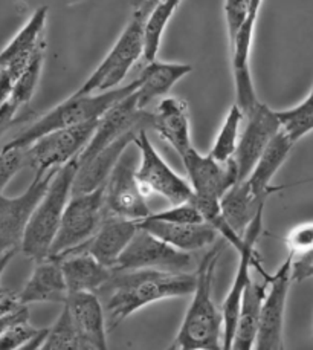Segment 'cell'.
Returning a JSON list of instances; mask_svg holds the SVG:
<instances>
[{
  "mask_svg": "<svg viewBox=\"0 0 313 350\" xmlns=\"http://www.w3.org/2000/svg\"><path fill=\"white\" fill-rule=\"evenodd\" d=\"M138 269L191 272L194 269V257L190 252L176 250L172 245L139 228L118 258L113 271Z\"/></svg>",
  "mask_w": 313,
  "mask_h": 350,
  "instance_id": "7c38bea8",
  "label": "cell"
},
{
  "mask_svg": "<svg viewBox=\"0 0 313 350\" xmlns=\"http://www.w3.org/2000/svg\"><path fill=\"white\" fill-rule=\"evenodd\" d=\"M152 115V129L178 152L180 158L194 148L190 115H188V106L184 100L167 96L159 101Z\"/></svg>",
  "mask_w": 313,
  "mask_h": 350,
  "instance_id": "ffe728a7",
  "label": "cell"
},
{
  "mask_svg": "<svg viewBox=\"0 0 313 350\" xmlns=\"http://www.w3.org/2000/svg\"><path fill=\"white\" fill-rule=\"evenodd\" d=\"M58 170L36 174L21 196L8 198L0 194V256L21 248L29 220Z\"/></svg>",
  "mask_w": 313,
  "mask_h": 350,
  "instance_id": "30bf717a",
  "label": "cell"
},
{
  "mask_svg": "<svg viewBox=\"0 0 313 350\" xmlns=\"http://www.w3.org/2000/svg\"><path fill=\"white\" fill-rule=\"evenodd\" d=\"M263 0H247V18L257 22L260 8H262Z\"/></svg>",
  "mask_w": 313,
  "mask_h": 350,
  "instance_id": "ee69618b",
  "label": "cell"
},
{
  "mask_svg": "<svg viewBox=\"0 0 313 350\" xmlns=\"http://www.w3.org/2000/svg\"><path fill=\"white\" fill-rule=\"evenodd\" d=\"M310 180H313V178H312V179H308V180H301V183H297V184H304V183H310ZM297 184H293V185H297Z\"/></svg>",
  "mask_w": 313,
  "mask_h": 350,
  "instance_id": "7dc6e473",
  "label": "cell"
},
{
  "mask_svg": "<svg viewBox=\"0 0 313 350\" xmlns=\"http://www.w3.org/2000/svg\"><path fill=\"white\" fill-rule=\"evenodd\" d=\"M104 193L106 185L90 193L70 196L49 257L60 258L69 251L86 243L95 234L106 217Z\"/></svg>",
  "mask_w": 313,
  "mask_h": 350,
  "instance_id": "8992f818",
  "label": "cell"
},
{
  "mask_svg": "<svg viewBox=\"0 0 313 350\" xmlns=\"http://www.w3.org/2000/svg\"><path fill=\"white\" fill-rule=\"evenodd\" d=\"M146 129V127H142ZM141 129H133V131L122 135L121 138L116 139L112 144L103 148L100 153H96L94 158L89 161L78 164V172L74 180L72 194H81V193H90L100 187L106 185L110 173L118 164L121 157L126 153L127 148L135 144V139Z\"/></svg>",
  "mask_w": 313,
  "mask_h": 350,
  "instance_id": "d6986e66",
  "label": "cell"
},
{
  "mask_svg": "<svg viewBox=\"0 0 313 350\" xmlns=\"http://www.w3.org/2000/svg\"><path fill=\"white\" fill-rule=\"evenodd\" d=\"M243 118H246L243 110L237 105H234L220 127V132L216 136L211 152L208 153L211 158L219 162H228L234 159L240 142V126Z\"/></svg>",
  "mask_w": 313,
  "mask_h": 350,
  "instance_id": "f546056e",
  "label": "cell"
},
{
  "mask_svg": "<svg viewBox=\"0 0 313 350\" xmlns=\"http://www.w3.org/2000/svg\"><path fill=\"white\" fill-rule=\"evenodd\" d=\"M280 131H282V124H280L277 110H272L263 103H260L251 113L246 115V127L240 136L236 157H234L239 167V183L247 179L267 146Z\"/></svg>",
  "mask_w": 313,
  "mask_h": 350,
  "instance_id": "9a60e30c",
  "label": "cell"
},
{
  "mask_svg": "<svg viewBox=\"0 0 313 350\" xmlns=\"http://www.w3.org/2000/svg\"><path fill=\"white\" fill-rule=\"evenodd\" d=\"M135 92L120 100L112 109H109L101 116L92 139H90L87 147L78 157V164H83V162L94 158L103 148H106L112 142L121 138L122 135L133 131V129L152 127L153 115L138 107V98H136Z\"/></svg>",
  "mask_w": 313,
  "mask_h": 350,
  "instance_id": "5bb4252c",
  "label": "cell"
},
{
  "mask_svg": "<svg viewBox=\"0 0 313 350\" xmlns=\"http://www.w3.org/2000/svg\"><path fill=\"white\" fill-rule=\"evenodd\" d=\"M277 116L282 124V132L297 144L305 135L313 131V115L298 112L295 107L288 110H277Z\"/></svg>",
  "mask_w": 313,
  "mask_h": 350,
  "instance_id": "d6a6232c",
  "label": "cell"
},
{
  "mask_svg": "<svg viewBox=\"0 0 313 350\" xmlns=\"http://www.w3.org/2000/svg\"><path fill=\"white\" fill-rule=\"evenodd\" d=\"M78 172V158L70 161L55 173L49 189L32 215L21 250L31 260L42 262L51 254L57 232L66 210V205L72 196L74 180Z\"/></svg>",
  "mask_w": 313,
  "mask_h": 350,
  "instance_id": "277c9868",
  "label": "cell"
},
{
  "mask_svg": "<svg viewBox=\"0 0 313 350\" xmlns=\"http://www.w3.org/2000/svg\"><path fill=\"white\" fill-rule=\"evenodd\" d=\"M223 8L228 36H230L231 43L247 18V0H225Z\"/></svg>",
  "mask_w": 313,
  "mask_h": 350,
  "instance_id": "8d00e7d4",
  "label": "cell"
},
{
  "mask_svg": "<svg viewBox=\"0 0 313 350\" xmlns=\"http://www.w3.org/2000/svg\"><path fill=\"white\" fill-rule=\"evenodd\" d=\"M38 350H90L83 345L75 334L68 309L63 306L57 321L49 327L46 338Z\"/></svg>",
  "mask_w": 313,
  "mask_h": 350,
  "instance_id": "4dcf8cb0",
  "label": "cell"
},
{
  "mask_svg": "<svg viewBox=\"0 0 313 350\" xmlns=\"http://www.w3.org/2000/svg\"><path fill=\"white\" fill-rule=\"evenodd\" d=\"M16 80L6 72L5 69H0V107L10 101L12 89H14Z\"/></svg>",
  "mask_w": 313,
  "mask_h": 350,
  "instance_id": "ab89813d",
  "label": "cell"
},
{
  "mask_svg": "<svg viewBox=\"0 0 313 350\" xmlns=\"http://www.w3.org/2000/svg\"><path fill=\"white\" fill-rule=\"evenodd\" d=\"M191 72V64L165 63L158 60L148 62L138 77L139 86L135 92L138 98V107L146 110L150 103L168 94L176 83Z\"/></svg>",
  "mask_w": 313,
  "mask_h": 350,
  "instance_id": "484cf974",
  "label": "cell"
},
{
  "mask_svg": "<svg viewBox=\"0 0 313 350\" xmlns=\"http://www.w3.org/2000/svg\"><path fill=\"white\" fill-rule=\"evenodd\" d=\"M22 308L23 304L21 303V297L17 293L8 288H0V319L14 314Z\"/></svg>",
  "mask_w": 313,
  "mask_h": 350,
  "instance_id": "74e56055",
  "label": "cell"
},
{
  "mask_svg": "<svg viewBox=\"0 0 313 350\" xmlns=\"http://www.w3.org/2000/svg\"><path fill=\"white\" fill-rule=\"evenodd\" d=\"M180 2L182 0H161L147 17L144 48V58L147 63L156 60V57H158L162 36H164L168 21L173 17Z\"/></svg>",
  "mask_w": 313,
  "mask_h": 350,
  "instance_id": "f1b7e54d",
  "label": "cell"
},
{
  "mask_svg": "<svg viewBox=\"0 0 313 350\" xmlns=\"http://www.w3.org/2000/svg\"><path fill=\"white\" fill-rule=\"evenodd\" d=\"M98 121L42 136L25 150L26 165L31 167L36 174H46L68 165L87 147L98 127Z\"/></svg>",
  "mask_w": 313,
  "mask_h": 350,
  "instance_id": "ba28073f",
  "label": "cell"
},
{
  "mask_svg": "<svg viewBox=\"0 0 313 350\" xmlns=\"http://www.w3.org/2000/svg\"><path fill=\"white\" fill-rule=\"evenodd\" d=\"M135 146L139 150V165L136 168V178L146 196L158 193L172 205L191 202L194 198L190 180L179 176L161 153L156 150L150 141L147 129H141L135 139Z\"/></svg>",
  "mask_w": 313,
  "mask_h": 350,
  "instance_id": "52a82bcc",
  "label": "cell"
},
{
  "mask_svg": "<svg viewBox=\"0 0 313 350\" xmlns=\"http://www.w3.org/2000/svg\"><path fill=\"white\" fill-rule=\"evenodd\" d=\"M153 220H162V222H169V224H204L205 219L202 216L198 206L194 202H185L179 205H173L172 208L159 211V213H152L148 216Z\"/></svg>",
  "mask_w": 313,
  "mask_h": 350,
  "instance_id": "836d02e7",
  "label": "cell"
},
{
  "mask_svg": "<svg viewBox=\"0 0 313 350\" xmlns=\"http://www.w3.org/2000/svg\"><path fill=\"white\" fill-rule=\"evenodd\" d=\"M64 280L69 294L77 293H98L113 275V269L96 260L87 252H74L62 258Z\"/></svg>",
  "mask_w": 313,
  "mask_h": 350,
  "instance_id": "cb8c5ba5",
  "label": "cell"
},
{
  "mask_svg": "<svg viewBox=\"0 0 313 350\" xmlns=\"http://www.w3.org/2000/svg\"><path fill=\"white\" fill-rule=\"evenodd\" d=\"M16 254H17V250H12V251H8V252H5V254L0 256V277L3 275L5 269L8 268V265L11 263V260L14 258Z\"/></svg>",
  "mask_w": 313,
  "mask_h": 350,
  "instance_id": "bcb514c9",
  "label": "cell"
},
{
  "mask_svg": "<svg viewBox=\"0 0 313 350\" xmlns=\"http://www.w3.org/2000/svg\"><path fill=\"white\" fill-rule=\"evenodd\" d=\"M295 109L301 113L313 115V88L310 90V94L308 95V98H305L303 103H299L298 106H295Z\"/></svg>",
  "mask_w": 313,
  "mask_h": 350,
  "instance_id": "f6af8a7d",
  "label": "cell"
},
{
  "mask_svg": "<svg viewBox=\"0 0 313 350\" xmlns=\"http://www.w3.org/2000/svg\"><path fill=\"white\" fill-rule=\"evenodd\" d=\"M139 228L144 230L162 242L172 245L173 248L184 252H195L216 243L219 232L210 224H169L162 220L144 219L139 222Z\"/></svg>",
  "mask_w": 313,
  "mask_h": 350,
  "instance_id": "7402d4cb",
  "label": "cell"
},
{
  "mask_svg": "<svg viewBox=\"0 0 313 350\" xmlns=\"http://www.w3.org/2000/svg\"><path fill=\"white\" fill-rule=\"evenodd\" d=\"M18 110H21V107H18L16 103H12L11 100L0 107V136H2L12 124H14L16 115Z\"/></svg>",
  "mask_w": 313,
  "mask_h": 350,
  "instance_id": "f35d334b",
  "label": "cell"
},
{
  "mask_svg": "<svg viewBox=\"0 0 313 350\" xmlns=\"http://www.w3.org/2000/svg\"><path fill=\"white\" fill-rule=\"evenodd\" d=\"M293 142L286 136L282 131H280L275 138L271 141V144L267 146L262 158L258 159L257 165L254 167L252 173L247 176L245 183L249 187L251 193L262 202H266V199L271 196L272 193L284 190L283 187H272L271 183L277 172L282 168V165L288 159L289 153L293 148Z\"/></svg>",
  "mask_w": 313,
  "mask_h": 350,
  "instance_id": "d4e9b609",
  "label": "cell"
},
{
  "mask_svg": "<svg viewBox=\"0 0 313 350\" xmlns=\"http://www.w3.org/2000/svg\"><path fill=\"white\" fill-rule=\"evenodd\" d=\"M194 196L221 199L225 193L239 183L236 159L219 162L210 154H202L195 148L182 157Z\"/></svg>",
  "mask_w": 313,
  "mask_h": 350,
  "instance_id": "2e32d148",
  "label": "cell"
},
{
  "mask_svg": "<svg viewBox=\"0 0 313 350\" xmlns=\"http://www.w3.org/2000/svg\"><path fill=\"white\" fill-rule=\"evenodd\" d=\"M136 168L133 154L127 148L106 183L104 198L107 215L135 222H142L152 215L146 200L147 196L136 178Z\"/></svg>",
  "mask_w": 313,
  "mask_h": 350,
  "instance_id": "4fadbf2b",
  "label": "cell"
},
{
  "mask_svg": "<svg viewBox=\"0 0 313 350\" xmlns=\"http://www.w3.org/2000/svg\"><path fill=\"white\" fill-rule=\"evenodd\" d=\"M44 49H46V44H42L38 51L36 53L34 58H32L28 68L23 70V74L18 77V80L14 84V89H12L11 94V101L16 103L18 107H25L29 105L32 96L36 94L38 80H40L42 69H43V62H44Z\"/></svg>",
  "mask_w": 313,
  "mask_h": 350,
  "instance_id": "1f68e13d",
  "label": "cell"
},
{
  "mask_svg": "<svg viewBox=\"0 0 313 350\" xmlns=\"http://www.w3.org/2000/svg\"><path fill=\"white\" fill-rule=\"evenodd\" d=\"M38 332H40V329L31 326L29 320L17 323L6 330L3 335H0V350H16L34 338Z\"/></svg>",
  "mask_w": 313,
  "mask_h": 350,
  "instance_id": "d590c367",
  "label": "cell"
},
{
  "mask_svg": "<svg viewBox=\"0 0 313 350\" xmlns=\"http://www.w3.org/2000/svg\"><path fill=\"white\" fill-rule=\"evenodd\" d=\"M264 204L266 202H262V200L254 196L245 180L237 183L220 199L221 215L241 236L245 234V231L251 225L254 217L257 216V213L264 208Z\"/></svg>",
  "mask_w": 313,
  "mask_h": 350,
  "instance_id": "4316f807",
  "label": "cell"
},
{
  "mask_svg": "<svg viewBox=\"0 0 313 350\" xmlns=\"http://www.w3.org/2000/svg\"><path fill=\"white\" fill-rule=\"evenodd\" d=\"M26 320H29L28 306H23L22 309H18L17 312L11 314L8 317H3V319H0V335H3L6 330L14 326V324L21 323V321H26Z\"/></svg>",
  "mask_w": 313,
  "mask_h": 350,
  "instance_id": "60d3db41",
  "label": "cell"
},
{
  "mask_svg": "<svg viewBox=\"0 0 313 350\" xmlns=\"http://www.w3.org/2000/svg\"><path fill=\"white\" fill-rule=\"evenodd\" d=\"M223 246L214 245L195 269L193 300L168 350H221L223 319L213 300L214 274Z\"/></svg>",
  "mask_w": 313,
  "mask_h": 350,
  "instance_id": "7a4b0ae2",
  "label": "cell"
},
{
  "mask_svg": "<svg viewBox=\"0 0 313 350\" xmlns=\"http://www.w3.org/2000/svg\"><path fill=\"white\" fill-rule=\"evenodd\" d=\"M159 2L161 0H132L133 12L144 16V17H148L150 12L154 10V6Z\"/></svg>",
  "mask_w": 313,
  "mask_h": 350,
  "instance_id": "b9f144b4",
  "label": "cell"
},
{
  "mask_svg": "<svg viewBox=\"0 0 313 350\" xmlns=\"http://www.w3.org/2000/svg\"><path fill=\"white\" fill-rule=\"evenodd\" d=\"M293 260L295 257L289 254L272 275L262 272L267 282V294L260 310L254 350H284V312L289 288L293 282Z\"/></svg>",
  "mask_w": 313,
  "mask_h": 350,
  "instance_id": "9c48e42d",
  "label": "cell"
},
{
  "mask_svg": "<svg viewBox=\"0 0 313 350\" xmlns=\"http://www.w3.org/2000/svg\"><path fill=\"white\" fill-rule=\"evenodd\" d=\"M64 308L84 346L90 350H109L107 317L100 297L95 293L69 294Z\"/></svg>",
  "mask_w": 313,
  "mask_h": 350,
  "instance_id": "e0dca14e",
  "label": "cell"
},
{
  "mask_svg": "<svg viewBox=\"0 0 313 350\" xmlns=\"http://www.w3.org/2000/svg\"><path fill=\"white\" fill-rule=\"evenodd\" d=\"M48 332H49L48 327L40 329V332H38V334L34 336V338L29 340L28 342H25L23 346H21V347L16 349V350H38V349H40V346H42V342L44 341V338H46Z\"/></svg>",
  "mask_w": 313,
  "mask_h": 350,
  "instance_id": "7bdbcfd3",
  "label": "cell"
},
{
  "mask_svg": "<svg viewBox=\"0 0 313 350\" xmlns=\"http://www.w3.org/2000/svg\"><path fill=\"white\" fill-rule=\"evenodd\" d=\"M146 22L147 17L133 12L113 48L104 57L92 75L83 83V86L75 90V94H72L74 96L107 92V90L120 88V83L126 79L138 58L144 57Z\"/></svg>",
  "mask_w": 313,
  "mask_h": 350,
  "instance_id": "5b68a950",
  "label": "cell"
},
{
  "mask_svg": "<svg viewBox=\"0 0 313 350\" xmlns=\"http://www.w3.org/2000/svg\"><path fill=\"white\" fill-rule=\"evenodd\" d=\"M26 165V154L22 148L2 150L0 148V194L10 180Z\"/></svg>",
  "mask_w": 313,
  "mask_h": 350,
  "instance_id": "e575fe53",
  "label": "cell"
},
{
  "mask_svg": "<svg viewBox=\"0 0 313 350\" xmlns=\"http://www.w3.org/2000/svg\"><path fill=\"white\" fill-rule=\"evenodd\" d=\"M256 23V21L246 18L236 38L230 43L232 54L234 84H236V105L243 110L245 116L260 105L249 68V55Z\"/></svg>",
  "mask_w": 313,
  "mask_h": 350,
  "instance_id": "44dd1931",
  "label": "cell"
},
{
  "mask_svg": "<svg viewBox=\"0 0 313 350\" xmlns=\"http://www.w3.org/2000/svg\"><path fill=\"white\" fill-rule=\"evenodd\" d=\"M138 86L139 80L136 79L128 84H124V86L107 90V92L83 96L70 95L68 100H64L60 105L49 110L48 113L40 116L36 122H32L28 129H25L16 138L6 142L2 150H12V148L26 150V148L34 144L37 139H40L44 135L101 120V116L109 109H112L116 103L126 98L127 95L133 94Z\"/></svg>",
  "mask_w": 313,
  "mask_h": 350,
  "instance_id": "3957f363",
  "label": "cell"
},
{
  "mask_svg": "<svg viewBox=\"0 0 313 350\" xmlns=\"http://www.w3.org/2000/svg\"><path fill=\"white\" fill-rule=\"evenodd\" d=\"M194 288L195 274L193 272L115 271L96 295L106 310L109 329H113L144 306L168 298L191 295Z\"/></svg>",
  "mask_w": 313,
  "mask_h": 350,
  "instance_id": "6da1fadb",
  "label": "cell"
},
{
  "mask_svg": "<svg viewBox=\"0 0 313 350\" xmlns=\"http://www.w3.org/2000/svg\"><path fill=\"white\" fill-rule=\"evenodd\" d=\"M263 211L264 208L257 213L251 225L245 231L243 239L245 245L243 250L239 252V267L234 275L230 293L221 304V319H223V341H221V350H231L234 335L239 326L241 308H243V300L246 295V289L249 286L251 280V268L258 267V258L256 254V245L260 234L263 231Z\"/></svg>",
  "mask_w": 313,
  "mask_h": 350,
  "instance_id": "8fae6325",
  "label": "cell"
},
{
  "mask_svg": "<svg viewBox=\"0 0 313 350\" xmlns=\"http://www.w3.org/2000/svg\"><path fill=\"white\" fill-rule=\"evenodd\" d=\"M48 12V6H40L36 10L25 27L17 32V36L8 43V46L0 53V68L12 60H17V58L32 57L37 53V49L44 43L43 32L46 28Z\"/></svg>",
  "mask_w": 313,
  "mask_h": 350,
  "instance_id": "83f0119b",
  "label": "cell"
},
{
  "mask_svg": "<svg viewBox=\"0 0 313 350\" xmlns=\"http://www.w3.org/2000/svg\"><path fill=\"white\" fill-rule=\"evenodd\" d=\"M138 231L139 222L110 216L106 213V217H104L101 226L98 228L95 234L90 237L86 243H83L81 246H78V248L72 251H69L68 254H74V252H87V254L95 257L100 263L113 269L116 262H118V258L121 257L122 252L126 251L128 243L132 242V239Z\"/></svg>",
  "mask_w": 313,
  "mask_h": 350,
  "instance_id": "ac0fdd59",
  "label": "cell"
},
{
  "mask_svg": "<svg viewBox=\"0 0 313 350\" xmlns=\"http://www.w3.org/2000/svg\"><path fill=\"white\" fill-rule=\"evenodd\" d=\"M18 297L23 306H28L31 303H66L69 291L60 260L48 257L37 262L29 280L18 293Z\"/></svg>",
  "mask_w": 313,
  "mask_h": 350,
  "instance_id": "603a6c76",
  "label": "cell"
}]
</instances>
